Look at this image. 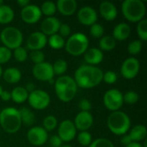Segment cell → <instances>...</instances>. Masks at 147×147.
<instances>
[{
  "instance_id": "obj_41",
  "label": "cell",
  "mask_w": 147,
  "mask_h": 147,
  "mask_svg": "<svg viewBox=\"0 0 147 147\" xmlns=\"http://www.w3.org/2000/svg\"><path fill=\"white\" fill-rule=\"evenodd\" d=\"M30 59L34 63V65H37V64L44 62L45 54L42 51H31Z\"/></svg>"
},
{
  "instance_id": "obj_51",
  "label": "cell",
  "mask_w": 147,
  "mask_h": 147,
  "mask_svg": "<svg viewBox=\"0 0 147 147\" xmlns=\"http://www.w3.org/2000/svg\"><path fill=\"white\" fill-rule=\"evenodd\" d=\"M143 147H147V140H146V138L144 140V145L142 146Z\"/></svg>"
},
{
  "instance_id": "obj_46",
  "label": "cell",
  "mask_w": 147,
  "mask_h": 147,
  "mask_svg": "<svg viewBox=\"0 0 147 147\" xmlns=\"http://www.w3.org/2000/svg\"><path fill=\"white\" fill-rule=\"evenodd\" d=\"M132 142H133V140H132L131 137L129 136V134H124L123 137L121 138V143H122V145H124L125 146L130 145Z\"/></svg>"
},
{
  "instance_id": "obj_22",
  "label": "cell",
  "mask_w": 147,
  "mask_h": 147,
  "mask_svg": "<svg viewBox=\"0 0 147 147\" xmlns=\"http://www.w3.org/2000/svg\"><path fill=\"white\" fill-rule=\"evenodd\" d=\"M131 33V28L128 24L121 22L117 24L113 30V37L115 40H127Z\"/></svg>"
},
{
  "instance_id": "obj_38",
  "label": "cell",
  "mask_w": 147,
  "mask_h": 147,
  "mask_svg": "<svg viewBox=\"0 0 147 147\" xmlns=\"http://www.w3.org/2000/svg\"><path fill=\"white\" fill-rule=\"evenodd\" d=\"M139 101V95L135 91H127L123 95V102H126L128 105L135 104Z\"/></svg>"
},
{
  "instance_id": "obj_39",
  "label": "cell",
  "mask_w": 147,
  "mask_h": 147,
  "mask_svg": "<svg viewBox=\"0 0 147 147\" xmlns=\"http://www.w3.org/2000/svg\"><path fill=\"white\" fill-rule=\"evenodd\" d=\"M12 56L11 51L8 49L7 47L2 46L0 47V65L2 64L7 63Z\"/></svg>"
},
{
  "instance_id": "obj_24",
  "label": "cell",
  "mask_w": 147,
  "mask_h": 147,
  "mask_svg": "<svg viewBox=\"0 0 147 147\" xmlns=\"http://www.w3.org/2000/svg\"><path fill=\"white\" fill-rule=\"evenodd\" d=\"M146 127L143 125H136L131 129L129 133V136L131 137L133 142H137V143L144 140L146 138Z\"/></svg>"
},
{
  "instance_id": "obj_3",
  "label": "cell",
  "mask_w": 147,
  "mask_h": 147,
  "mask_svg": "<svg viewBox=\"0 0 147 147\" xmlns=\"http://www.w3.org/2000/svg\"><path fill=\"white\" fill-rule=\"evenodd\" d=\"M0 126L8 134H16L22 127V121L18 109L5 108L0 112Z\"/></svg>"
},
{
  "instance_id": "obj_50",
  "label": "cell",
  "mask_w": 147,
  "mask_h": 147,
  "mask_svg": "<svg viewBox=\"0 0 147 147\" xmlns=\"http://www.w3.org/2000/svg\"><path fill=\"white\" fill-rule=\"evenodd\" d=\"M126 147H143V146H142V145H141V144H140V143H137V142H132L130 145L127 146Z\"/></svg>"
},
{
  "instance_id": "obj_8",
  "label": "cell",
  "mask_w": 147,
  "mask_h": 147,
  "mask_svg": "<svg viewBox=\"0 0 147 147\" xmlns=\"http://www.w3.org/2000/svg\"><path fill=\"white\" fill-rule=\"evenodd\" d=\"M123 95L117 89H111L103 96V104L109 110L118 111L123 105Z\"/></svg>"
},
{
  "instance_id": "obj_34",
  "label": "cell",
  "mask_w": 147,
  "mask_h": 147,
  "mask_svg": "<svg viewBox=\"0 0 147 147\" xmlns=\"http://www.w3.org/2000/svg\"><path fill=\"white\" fill-rule=\"evenodd\" d=\"M78 141L83 146H89L92 142V136L87 131L80 132L78 136Z\"/></svg>"
},
{
  "instance_id": "obj_28",
  "label": "cell",
  "mask_w": 147,
  "mask_h": 147,
  "mask_svg": "<svg viewBox=\"0 0 147 147\" xmlns=\"http://www.w3.org/2000/svg\"><path fill=\"white\" fill-rule=\"evenodd\" d=\"M116 46V40L111 35H104L101 38L99 41L100 50L109 52L112 51Z\"/></svg>"
},
{
  "instance_id": "obj_42",
  "label": "cell",
  "mask_w": 147,
  "mask_h": 147,
  "mask_svg": "<svg viewBox=\"0 0 147 147\" xmlns=\"http://www.w3.org/2000/svg\"><path fill=\"white\" fill-rule=\"evenodd\" d=\"M117 78H118L117 74L113 71H108L105 73H103V76H102V80L108 84H115L117 81Z\"/></svg>"
},
{
  "instance_id": "obj_15",
  "label": "cell",
  "mask_w": 147,
  "mask_h": 147,
  "mask_svg": "<svg viewBox=\"0 0 147 147\" xmlns=\"http://www.w3.org/2000/svg\"><path fill=\"white\" fill-rule=\"evenodd\" d=\"M47 43V38L45 34L41 32H34L28 36L26 41V47L31 51H41Z\"/></svg>"
},
{
  "instance_id": "obj_20",
  "label": "cell",
  "mask_w": 147,
  "mask_h": 147,
  "mask_svg": "<svg viewBox=\"0 0 147 147\" xmlns=\"http://www.w3.org/2000/svg\"><path fill=\"white\" fill-rule=\"evenodd\" d=\"M56 4L57 9L63 16H72L78 8V3L75 0H58Z\"/></svg>"
},
{
  "instance_id": "obj_13",
  "label": "cell",
  "mask_w": 147,
  "mask_h": 147,
  "mask_svg": "<svg viewBox=\"0 0 147 147\" xmlns=\"http://www.w3.org/2000/svg\"><path fill=\"white\" fill-rule=\"evenodd\" d=\"M77 129L74 123L70 120L63 121L58 128V136L63 142H70L75 139Z\"/></svg>"
},
{
  "instance_id": "obj_19",
  "label": "cell",
  "mask_w": 147,
  "mask_h": 147,
  "mask_svg": "<svg viewBox=\"0 0 147 147\" xmlns=\"http://www.w3.org/2000/svg\"><path fill=\"white\" fill-rule=\"evenodd\" d=\"M99 11H100V15L102 16V17L105 19L106 21H109V22L115 20L118 13L117 8L115 7V5L109 1L102 2L99 7Z\"/></svg>"
},
{
  "instance_id": "obj_45",
  "label": "cell",
  "mask_w": 147,
  "mask_h": 147,
  "mask_svg": "<svg viewBox=\"0 0 147 147\" xmlns=\"http://www.w3.org/2000/svg\"><path fill=\"white\" fill-rule=\"evenodd\" d=\"M63 144V141L58 135H53L49 140V145L51 147H60Z\"/></svg>"
},
{
  "instance_id": "obj_2",
  "label": "cell",
  "mask_w": 147,
  "mask_h": 147,
  "mask_svg": "<svg viewBox=\"0 0 147 147\" xmlns=\"http://www.w3.org/2000/svg\"><path fill=\"white\" fill-rule=\"evenodd\" d=\"M54 90L58 98L64 102H71L76 96L78 86L73 78L69 76H60L54 82Z\"/></svg>"
},
{
  "instance_id": "obj_52",
  "label": "cell",
  "mask_w": 147,
  "mask_h": 147,
  "mask_svg": "<svg viewBox=\"0 0 147 147\" xmlns=\"http://www.w3.org/2000/svg\"><path fill=\"white\" fill-rule=\"evenodd\" d=\"M2 74H3V69H2V67L0 65V78L2 77Z\"/></svg>"
},
{
  "instance_id": "obj_40",
  "label": "cell",
  "mask_w": 147,
  "mask_h": 147,
  "mask_svg": "<svg viewBox=\"0 0 147 147\" xmlns=\"http://www.w3.org/2000/svg\"><path fill=\"white\" fill-rule=\"evenodd\" d=\"M89 147H115V146L109 140L100 138L91 142Z\"/></svg>"
},
{
  "instance_id": "obj_33",
  "label": "cell",
  "mask_w": 147,
  "mask_h": 147,
  "mask_svg": "<svg viewBox=\"0 0 147 147\" xmlns=\"http://www.w3.org/2000/svg\"><path fill=\"white\" fill-rule=\"evenodd\" d=\"M137 33L139 37L142 41H146L147 40V20L142 19L138 22L137 26Z\"/></svg>"
},
{
  "instance_id": "obj_49",
  "label": "cell",
  "mask_w": 147,
  "mask_h": 147,
  "mask_svg": "<svg viewBox=\"0 0 147 147\" xmlns=\"http://www.w3.org/2000/svg\"><path fill=\"white\" fill-rule=\"evenodd\" d=\"M16 3H17L18 5H20V6L22 7V8L29 4V1H28V0H18Z\"/></svg>"
},
{
  "instance_id": "obj_16",
  "label": "cell",
  "mask_w": 147,
  "mask_h": 147,
  "mask_svg": "<svg viewBox=\"0 0 147 147\" xmlns=\"http://www.w3.org/2000/svg\"><path fill=\"white\" fill-rule=\"evenodd\" d=\"M78 19L80 23L86 26H91L96 23L97 13L92 7L84 6L78 12Z\"/></svg>"
},
{
  "instance_id": "obj_10",
  "label": "cell",
  "mask_w": 147,
  "mask_h": 147,
  "mask_svg": "<svg viewBox=\"0 0 147 147\" xmlns=\"http://www.w3.org/2000/svg\"><path fill=\"white\" fill-rule=\"evenodd\" d=\"M140 68V64L136 58L130 57L124 60L121 67V76L126 79H133L134 78Z\"/></svg>"
},
{
  "instance_id": "obj_26",
  "label": "cell",
  "mask_w": 147,
  "mask_h": 147,
  "mask_svg": "<svg viewBox=\"0 0 147 147\" xmlns=\"http://www.w3.org/2000/svg\"><path fill=\"white\" fill-rule=\"evenodd\" d=\"M18 111L20 114L22 124H24L27 127H30L34 123V121H35L34 114L29 109L23 107V108H21Z\"/></svg>"
},
{
  "instance_id": "obj_23",
  "label": "cell",
  "mask_w": 147,
  "mask_h": 147,
  "mask_svg": "<svg viewBox=\"0 0 147 147\" xmlns=\"http://www.w3.org/2000/svg\"><path fill=\"white\" fill-rule=\"evenodd\" d=\"M5 82L9 84H16L21 80L22 73L20 70L16 67H9L7 68L2 74Z\"/></svg>"
},
{
  "instance_id": "obj_48",
  "label": "cell",
  "mask_w": 147,
  "mask_h": 147,
  "mask_svg": "<svg viewBox=\"0 0 147 147\" xmlns=\"http://www.w3.org/2000/svg\"><path fill=\"white\" fill-rule=\"evenodd\" d=\"M25 90H26L28 92V94H29L30 92H32V91H34V90H35V86H34V84L33 83H28V84L26 85Z\"/></svg>"
},
{
  "instance_id": "obj_54",
  "label": "cell",
  "mask_w": 147,
  "mask_h": 147,
  "mask_svg": "<svg viewBox=\"0 0 147 147\" xmlns=\"http://www.w3.org/2000/svg\"><path fill=\"white\" fill-rule=\"evenodd\" d=\"M2 91H3V88H2V86L0 85V95H1V93H2Z\"/></svg>"
},
{
  "instance_id": "obj_44",
  "label": "cell",
  "mask_w": 147,
  "mask_h": 147,
  "mask_svg": "<svg viewBox=\"0 0 147 147\" xmlns=\"http://www.w3.org/2000/svg\"><path fill=\"white\" fill-rule=\"evenodd\" d=\"M78 108L83 112H90L92 106H91L90 102L88 99H82V100H80V102L78 103Z\"/></svg>"
},
{
  "instance_id": "obj_17",
  "label": "cell",
  "mask_w": 147,
  "mask_h": 147,
  "mask_svg": "<svg viewBox=\"0 0 147 147\" xmlns=\"http://www.w3.org/2000/svg\"><path fill=\"white\" fill-rule=\"evenodd\" d=\"M93 116L90 112H79L74 120V125L76 129L83 132L90 129L93 125Z\"/></svg>"
},
{
  "instance_id": "obj_27",
  "label": "cell",
  "mask_w": 147,
  "mask_h": 147,
  "mask_svg": "<svg viewBox=\"0 0 147 147\" xmlns=\"http://www.w3.org/2000/svg\"><path fill=\"white\" fill-rule=\"evenodd\" d=\"M11 99L13 102L16 103H22L26 100H28V92L25 90V88L22 86L16 87L10 93Z\"/></svg>"
},
{
  "instance_id": "obj_35",
  "label": "cell",
  "mask_w": 147,
  "mask_h": 147,
  "mask_svg": "<svg viewBox=\"0 0 147 147\" xmlns=\"http://www.w3.org/2000/svg\"><path fill=\"white\" fill-rule=\"evenodd\" d=\"M13 56H14L16 60H17L18 62L22 63V62L26 61V59H28V53H27V50L24 47H19L14 49Z\"/></svg>"
},
{
  "instance_id": "obj_32",
  "label": "cell",
  "mask_w": 147,
  "mask_h": 147,
  "mask_svg": "<svg viewBox=\"0 0 147 147\" xmlns=\"http://www.w3.org/2000/svg\"><path fill=\"white\" fill-rule=\"evenodd\" d=\"M58 126V120L54 115H47L43 120V128L47 131L54 130Z\"/></svg>"
},
{
  "instance_id": "obj_30",
  "label": "cell",
  "mask_w": 147,
  "mask_h": 147,
  "mask_svg": "<svg viewBox=\"0 0 147 147\" xmlns=\"http://www.w3.org/2000/svg\"><path fill=\"white\" fill-rule=\"evenodd\" d=\"M40 9L41 14H44L47 17L53 16V15L56 13V10H57L56 4L53 2H52V1H46V2H44L41 4Z\"/></svg>"
},
{
  "instance_id": "obj_36",
  "label": "cell",
  "mask_w": 147,
  "mask_h": 147,
  "mask_svg": "<svg viewBox=\"0 0 147 147\" xmlns=\"http://www.w3.org/2000/svg\"><path fill=\"white\" fill-rule=\"evenodd\" d=\"M142 49V42L140 40H135L129 43L127 47L128 53L132 55H136L140 53Z\"/></svg>"
},
{
  "instance_id": "obj_55",
  "label": "cell",
  "mask_w": 147,
  "mask_h": 147,
  "mask_svg": "<svg viewBox=\"0 0 147 147\" xmlns=\"http://www.w3.org/2000/svg\"><path fill=\"white\" fill-rule=\"evenodd\" d=\"M2 4H3V2L2 0H0V5H2Z\"/></svg>"
},
{
  "instance_id": "obj_1",
  "label": "cell",
  "mask_w": 147,
  "mask_h": 147,
  "mask_svg": "<svg viewBox=\"0 0 147 147\" xmlns=\"http://www.w3.org/2000/svg\"><path fill=\"white\" fill-rule=\"evenodd\" d=\"M74 76V81L78 87L91 89L101 84L103 71L96 66L83 65L76 70Z\"/></svg>"
},
{
  "instance_id": "obj_11",
  "label": "cell",
  "mask_w": 147,
  "mask_h": 147,
  "mask_svg": "<svg viewBox=\"0 0 147 147\" xmlns=\"http://www.w3.org/2000/svg\"><path fill=\"white\" fill-rule=\"evenodd\" d=\"M34 77L40 81H49L53 78L54 73L53 65L47 62H42L34 65L32 70Z\"/></svg>"
},
{
  "instance_id": "obj_7",
  "label": "cell",
  "mask_w": 147,
  "mask_h": 147,
  "mask_svg": "<svg viewBox=\"0 0 147 147\" xmlns=\"http://www.w3.org/2000/svg\"><path fill=\"white\" fill-rule=\"evenodd\" d=\"M0 40L3 44V47L9 50H14L21 47L23 40V35L18 28L15 27H7L2 30Z\"/></svg>"
},
{
  "instance_id": "obj_21",
  "label": "cell",
  "mask_w": 147,
  "mask_h": 147,
  "mask_svg": "<svg viewBox=\"0 0 147 147\" xmlns=\"http://www.w3.org/2000/svg\"><path fill=\"white\" fill-rule=\"evenodd\" d=\"M84 54V60L90 65L95 66L96 65L100 64L103 60V53L99 48H88Z\"/></svg>"
},
{
  "instance_id": "obj_4",
  "label": "cell",
  "mask_w": 147,
  "mask_h": 147,
  "mask_svg": "<svg viewBox=\"0 0 147 147\" xmlns=\"http://www.w3.org/2000/svg\"><path fill=\"white\" fill-rule=\"evenodd\" d=\"M108 127L115 135H124L129 131L131 121L129 116L122 111L112 112L108 118Z\"/></svg>"
},
{
  "instance_id": "obj_31",
  "label": "cell",
  "mask_w": 147,
  "mask_h": 147,
  "mask_svg": "<svg viewBox=\"0 0 147 147\" xmlns=\"http://www.w3.org/2000/svg\"><path fill=\"white\" fill-rule=\"evenodd\" d=\"M53 65L54 75H63L67 71V63L65 59H57Z\"/></svg>"
},
{
  "instance_id": "obj_43",
  "label": "cell",
  "mask_w": 147,
  "mask_h": 147,
  "mask_svg": "<svg viewBox=\"0 0 147 147\" xmlns=\"http://www.w3.org/2000/svg\"><path fill=\"white\" fill-rule=\"evenodd\" d=\"M59 35L62 36L63 38L65 37H68L71 34V28L68 24L66 23H61L60 27L59 28Z\"/></svg>"
},
{
  "instance_id": "obj_14",
  "label": "cell",
  "mask_w": 147,
  "mask_h": 147,
  "mask_svg": "<svg viewBox=\"0 0 147 147\" xmlns=\"http://www.w3.org/2000/svg\"><path fill=\"white\" fill-rule=\"evenodd\" d=\"M27 139L28 142L33 146H40L44 145L47 141L48 134L43 127H34L28 130L27 134Z\"/></svg>"
},
{
  "instance_id": "obj_18",
  "label": "cell",
  "mask_w": 147,
  "mask_h": 147,
  "mask_svg": "<svg viewBox=\"0 0 147 147\" xmlns=\"http://www.w3.org/2000/svg\"><path fill=\"white\" fill-rule=\"evenodd\" d=\"M60 21L54 17V16H50V17H47L46 19H44L40 24V32L47 35H53L59 32V28L60 27Z\"/></svg>"
},
{
  "instance_id": "obj_37",
  "label": "cell",
  "mask_w": 147,
  "mask_h": 147,
  "mask_svg": "<svg viewBox=\"0 0 147 147\" xmlns=\"http://www.w3.org/2000/svg\"><path fill=\"white\" fill-rule=\"evenodd\" d=\"M90 34L95 38H102L104 34V28L102 25L99 23H95L90 26Z\"/></svg>"
},
{
  "instance_id": "obj_12",
  "label": "cell",
  "mask_w": 147,
  "mask_h": 147,
  "mask_svg": "<svg viewBox=\"0 0 147 147\" xmlns=\"http://www.w3.org/2000/svg\"><path fill=\"white\" fill-rule=\"evenodd\" d=\"M41 11L39 6L35 4H28L21 10V17L22 21L28 24H34L41 18Z\"/></svg>"
},
{
  "instance_id": "obj_25",
  "label": "cell",
  "mask_w": 147,
  "mask_h": 147,
  "mask_svg": "<svg viewBox=\"0 0 147 147\" xmlns=\"http://www.w3.org/2000/svg\"><path fill=\"white\" fill-rule=\"evenodd\" d=\"M15 14L11 7L6 4L0 5V24H8L14 19Z\"/></svg>"
},
{
  "instance_id": "obj_5",
  "label": "cell",
  "mask_w": 147,
  "mask_h": 147,
  "mask_svg": "<svg viewBox=\"0 0 147 147\" xmlns=\"http://www.w3.org/2000/svg\"><path fill=\"white\" fill-rule=\"evenodd\" d=\"M124 17L131 22H139L146 15V5L141 0H125L121 5Z\"/></svg>"
},
{
  "instance_id": "obj_47",
  "label": "cell",
  "mask_w": 147,
  "mask_h": 147,
  "mask_svg": "<svg viewBox=\"0 0 147 147\" xmlns=\"http://www.w3.org/2000/svg\"><path fill=\"white\" fill-rule=\"evenodd\" d=\"M0 98L4 101V102H7L9 100L11 99V96H10V93L9 91H6V90H3L1 95H0Z\"/></svg>"
},
{
  "instance_id": "obj_6",
  "label": "cell",
  "mask_w": 147,
  "mask_h": 147,
  "mask_svg": "<svg viewBox=\"0 0 147 147\" xmlns=\"http://www.w3.org/2000/svg\"><path fill=\"white\" fill-rule=\"evenodd\" d=\"M66 52L72 56L84 54L89 47L88 37L83 33H75L71 34L65 44Z\"/></svg>"
},
{
  "instance_id": "obj_9",
  "label": "cell",
  "mask_w": 147,
  "mask_h": 147,
  "mask_svg": "<svg viewBox=\"0 0 147 147\" xmlns=\"http://www.w3.org/2000/svg\"><path fill=\"white\" fill-rule=\"evenodd\" d=\"M28 100L29 105L37 110H42L47 108L51 101L49 95L42 90H34L30 92Z\"/></svg>"
},
{
  "instance_id": "obj_53",
  "label": "cell",
  "mask_w": 147,
  "mask_h": 147,
  "mask_svg": "<svg viewBox=\"0 0 147 147\" xmlns=\"http://www.w3.org/2000/svg\"><path fill=\"white\" fill-rule=\"evenodd\" d=\"M60 147H71V146H69V145H62Z\"/></svg>"
},
{
  "instance_id": "obj_29",
  "label": "cell",
  "mask_w": 147,
  "mask_h": 147,
  "mask_svg": "<svg viewBox=\"0 0 147 147\" xmlns=\"http://www.w3.org/2000/svg\"><path fill=\"white\" fill-rule=\"evenodd\" d=\"M47 43L49 44V46L53 49L59 50L65 47V41L62 36H60L58 34H53L49 37V39L47 40Z\"/></svg>"
}]
</instances>
